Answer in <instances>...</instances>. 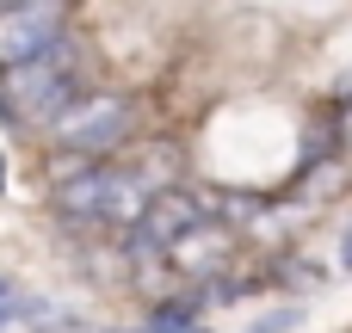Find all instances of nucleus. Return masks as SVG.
Instances as JSON below:
<instances>
[{
	"label": "nucleus",
	"instance_id": "nucleus-6",
	"mask_svg": "<svg viewBox=\"0 0 352 333\" xmlns=\"http://www.w3.org/2000/svg\"><path fill=\"white\" fill-rule=\"evenodd\" d=\"M136 333H210V328H198V309L192 303H161V309H148V321Z\"/></svg>",
	"mask_w": 352,
	"mask_h": 333
},
{
	"label": "nucleus",
	"instance_id": "nucleus-9",
	"mask_svg": "<svg viewBox=\"0 0 352 333\" xmlns=\"http://www.w3.org/2000/svg\"><path fill=\"white\" fill-rule=\"evenodd\" d=\"M12 297H19V290H12V278H0V303H12Z\"/></svg>",
	"mask_w": 352,
	"mask_h": 333
},
{
	"label": "nucleus",
	"instance_id": "nucleus-2",
	"mask_svg": "<svg viewBox=\"0 0 352 333\" xmlns=\"http://www.w3.org/2000/svg\"><path fill=\"white\" fill-rule=\"evenodd\" d=\"M142 210V179L111 167V161H68V173L56 179V216L68 222H136Z\"/></svg>",
	"mask_w": 352,
	"mask_h": 333
},
{
	"label": "nucleus",
	"instance_id": "nucleus-4",
	"mask_svg": "<svg viewBox=\"0 0 352 333\" xmlns=\"http://www.w3.org/2000/svg\"><path fill=\"white\" fill-rule=\"evenodd\" d=\"M124 136H130V99H80L56 124V142L68 154H111Z\"/></svg>",
	"mask_w": 352,
	"mask_h": 333
},
{
	"label": "nucleus",
	"instance_id": "nucleus-3",
	"mask_svg": "<svg viewBox=\"0 0 352 333\" xmlns=\"http://www.w3.org/2000/svg\"><path fill=\"white\" fill-rule=\"evenodd\" d=\"M198 222H210L198 210V198H186V192H148L142 210H136V222H130V235H124V253L136 266H148V260L173 253V241H186Z\"/></svg>",
	"mask_w": 352,
	"mask_h": 333
},
{
	"label": "nucleus",
	"instance_id": "nucleus-11",
	"mask_svg": "<svg viewBox=\"0 0 352 333\" xmlns=\"http://www.w3.org/2000/svg\"><path fill=\"white\" fill-rule=\"evenodd\" d=\"M0 185H6V173H0Z\"/></svg>",
	"mask_w": 352,
	"mask_h": 333
},
{
	"label": "nucleus",
	"instance_id": "nucleus-1",
	"mask_svg": "<svg viewBox=\"0 0 352 333\" xmlns=\"http://www.w3.org/2000/svg\"><path fill=\"white\" fill-rule=\"evenodd\" d=\"M0 99H6V117H12V124H50V130H56V124L80 105V80H74L68 43L56 37L43 56H31V62L6 68Z\"/></svg>",
	"mask_w": 352,
	"mask_h": 333
},
{
	"label": "nucleus",
	"instance_id": "nucleus-10",
	"mask_svg": "<svg viewBox=\"0 0 352 333\" xmlns=\"http://www.w3.org/2000/svg\"><path fill=\"white\" fill-rule=\"evenodd\" d=\"M12 6H25V0H0V12H12Z\"/></svg>",
	"mask_w": 352,
	"mask_h": 333
},
{
	"label": "nucleus",
	"instance_id": "nucleus-8",
	"mask_svg": "<svg viewBox=\"0 0 352 333\" xmlns=\"http://www.w3.org/2000/svg\"><path fill=\"white\" fill-rule=\"evenodd\" d=\"M340 266H346V272H352V229H346V235H340Z\"/></svg>",
	"mask_w": 352,
	"mask_h": 333
},
{
	"label": "nucleus",
	"instance_id": "nucleus-7",
	"mask_svg": "<svg viewBox=\"0 0 352 333\" xmlns=\"http://www.w3.org/2000/svg\"><path fill=\"white\" fill-rule=\"evenodd\" d=\"M291 328H297V309H272L266 321H254L248 333H291Z\"/></svg>",
	"mask_w": 352,
	"mask_h": 333
},
{
	"label": "nucleus",
	"instance_id": "nucleus-5",
	"mask_svg": "<svg viewBox=\"0 0 352 333\" xmlns=\"http://www.w3.org/2000/svg\"><path fill=\"white\" fill-rule=\"evenodd\" d=\"M62 37V12L50 0H25L12 12H0V68H19L31 56H43Z\"/></svg>",
	"mask_w": 352,
	"mask_h": 333
}]
</instances>
